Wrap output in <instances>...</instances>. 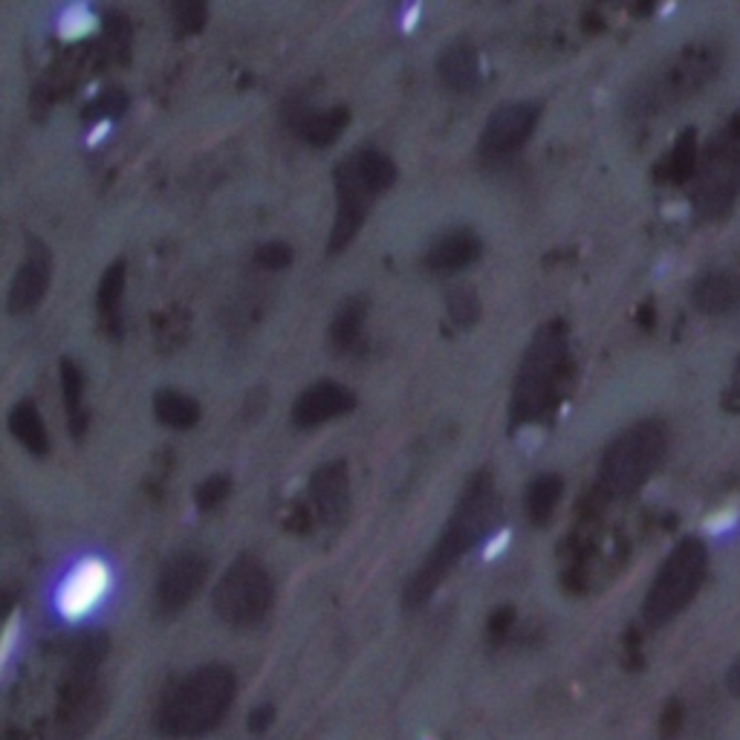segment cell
<instances>
[{
    "label": "cell",
    "mask_w": 740,
    "mask_h": 740,
    "mask_svg": "<svg viewBox=\"0 0 740 740\" xmlns=\"http://www.w3.org/2000/svg\"><path fill=\"white\" fill-rule=\"evenodd\" d=\"M365 315H367V301L365 298H347L339 313L333 315V324H330V342L336 344L339 351H351L353 344L360 342L362 328H365Z\"/></svg>",
    "instance_id": "cell-23"
},
{
    "label": "cell",
    "mask_w": 740,
    "mask_h": 740,
    "mask_svg": "<svg viewBox=\"0 0 740 740\" xmlns=\"http://www.w3.org/2000/svg\"><path fill=\"white\" fill-rule=\"evenodd\" d=\"M62 390H64V405H67V420L69 431L73 435H82L87 428V414H85V376L78 371V365L73 360L62 362Z\"/></svg>",
    "instance_id": "cell-24"
},
{
    "label": "cell",
    "mask_w": 740,
    "mask_h": 740,
    "mask_svg": "<svg viewBox=\"0 0 740 740\" xmlns=\"http://www.w3.org/2000/svg\"><path fill=\"white\" fill-rule=\"evenodd\" d=\"M153 414H157V420H160L162 426L185 431V428L197 426L200 405L197 399H191L189 394H183V390L165 388L157 390V397H153Z\"/></svg>",
    "instance_id": "cell-22"
},
{
    "label": "cell",
    "mask_w": 740,
    "mask_h": 740,
    "mask_svg": "<svg viewBox=\"0 0 740 740\" xmlns=\"http://www.w3.org/2000/svg\"><path fill=\"white\" fill-rule=\"evenodd\" d=\"M229 492H232L229 478H226V474H212V478H206V481L200 483L194 501H197L200 510L208 512L214 510V506H221L223 501L229 497Z\"/></svg>",
    "instance_id": "cell-29"
},
{
    "label": "cell",
    "mask_w": 740,
    "mask_h": 740,
    "mask_svg": "<svg viewBox=\"0 0 740 740\" xmlns=\"http://www.w3.org/2000/svg\"><path fill=\"white\" fill-rule=\"evenodd\" d=\"M561 492H565V481L558 474L547 472L529 481L524 510H527V518L533 521L535 527H544L553 518V512H556L558 501H561Z\"/></svg>",
    "instance_id": "cell-21"
},
{
    "label": "cell",
    "mask_w": 740,
    "mask_h": 740,
    "mask_svg": "<svg viewBox=\"0 0 740 740\" xmlns=\"http://www.w3.org/2000/svg\"><path fill=\"white\" fill-rule=\"evenodd\" d=\"M481 237L472 229H451L428 246L426 267L431 272H446V276L460 272V269L472 267L474 260L481 258Z\"/></svg>",
    "instance_id": "cell-16"
},
{
    "label": "cell",
    "mask_w": 740,
    "mask_h": 740,
    "mask_svg": "<svg viewBox=\"0 0 740 740\" xmlns=\"http://www.w3.org/2000/svg\"><path fill=\"white\" fill-rule=\"evenodd\" d=\"M310 501L324 527H339L351 510V469L344 460L321 463L310 478Z\"/></svg>",
    "instance_id": "cell-13"
},
{
    "label": "cell",
    "mask_w": 740,
    "mask_h": 740,
    "mask_svg": "<svg viewBox=\"0 0 740 740\" xmlns=\"http://www.w3.org/2000/svg\"><path fill=\"white\" fill-rule=\"evenodd\" d=\"M697 165H700V142H697V130L686 128L677 137L672 157H668V174L674 183H688L695 180Z\"/></svg>",
    "instance_id": "cell-26"
},
{
    "label": "cell",
    "mask_w": 740,
    "mask_h": 740,
    "mask_svg": "<svg viewBox=\"0 0 740 740\" xmlns=\"http://www.w3.org/2000/svg\"><path fill=\"white\" fill-rule=\"evenodd\" d=\"M122 292H125V260H116L114 267L107 269L105 278L99 283V292H96V307H99L101 319H105L107 328L119 330V307H122Z\"/></svg>",
    "instance_id": "cell-25"
},
{
    "label": "cell",
    "mask_w": 740,
    "mask_h": 740,
    "mask_svg": "<svg viewBox=\"0 0 740 740\" xmlns=\"http://www.w3.org/2000/svg\"><path fill=\"white\" fill-rule=\"evenodd\" d=\"M206 576L208 561L203 553L183 550L171 556L157 579V611L162 616H176L200 593Z\"/></svg>",
    "instance_id": "cell-12"
},
{
    "label": "cell",
    "mask_w": 740,
    "mask_h": 740,
    "mask_svg": "<svg viewBox=\"0 0 740 740\" xmlns=\"http://www.w3.org/2000/svg\"><path fill=\"white\" fill-rule=\"evenodd\" d=\"M706 567H709L706 544L700 538H683L654 576V585H651L645 608H642L645 622L659 628L686 611L697 590L703 588Z\"/></svg>",
    "instance_id": "cell-6"
},
{
    "label": "cell",
    "mask_w": 740,
    "mask_h": 740,
    "mask_svg": "<svg viewBox=\"0 0 740 740\" xmlns=\"http://www.w3.org/2000/svg\"><path fill=\"white\" fill-rule=\"evenodd\" d=\"M237 679L226 665H203L176 679L157 709V732L171 740H194L214 732L232 709Z\"/></svg>",
    "instance_id": "cell-2"
},
{
    "label": "cell",
    "mask_w": 740,
    "mask_h": 740,
    "mask_svg": "<svg viewBox=\"0 0 740 740\" xmlns=\"http://www.w3.org/2000/svg\"><path fill=\"white\" fill-rule=\"evenodd\" d=\"M497 518V495L492 486V474L478 472L472 481L465 483L463 495L458 501V510L443 527L440 538H437L435 550L428 553L426 565L420 572H414V579L408 581L405 590V604L408 608H420L426 599L435 593L443 579L451 572V567L458 565L465 553H472L478 544L483 541Z\"/></svg>",
    "instance_id": "cell-1"
},
{
    "label": "cell",
    "mask_w": 740,
    "mask_h": 740,
    "mask_svg": "<svg viewBox=\"0 0 740 740\" xmlns=\"http://www.w3.org/2000/svg\"><path fill=\"white\" fill-rule=\"evenodd\" d=\"M9 435L15 437L23 449L35 454V458H44L50 451V435H46L44 417H41L39 405L32 399H21V403L9 411Z\"/></svg>",
    "instance_id": "cell-20"
},
{
    "label": "cell",
    "mask_w": 740,
    "mask_h": 740,
    "mask_svg": "<svg viewBox=\"0 0 740 740\" xmlns=\"http://www.w3.org/2000/svg\"><path fill=\"white\" fill-rule=\"evenodd\" d=\"M292 128L307 146L324 148L333 146L342 130L351 122V110L347 107H328V110H310V107H298L290 116Z\"/></svg>",
    "instance_id": "cell-17"
},
{
    "label": "cell",
    "mask_w": 740,
    "mask_h": 740,
    "mask_svg": "<svg viewBox=\"0 0 740 740\" xmlns=\"http://www.w3.org/2000/svg\"><path fill=\"white\" fill-rule=\"evenodd\" d=\"M50 276H53V258H50V249L39 240H32L30 249H26V258L18 267L15 278H12V287H9L7 307L9 313H30L41 304L46 287H50Z\"/></svg>",
    "instance_id": "cell-15"
},
{
    "label": "cell",
    "mask_w": 740,
    "mask_h": 740,
    "mask_svg": "<svg viewBox=\"0 0 740 740\" xmlns=\"http://www.w3.org/2000/svg\"><path fill=\"white\" fill-rule=\"evenodd\" d=\"M740 194V114L709 139L700 153L691 203L700 221H718Z\"/></svg>",
    "instance_id": "cell-5"
},
{
    "label": "cell",
    "mask_w": 740,
    "mask_h": 740,
    "mask_svg": "<svg viewBox=\"0 0 740 740\" xmlns=\"http://www.w3.org/2000/svg\"><path fill=\"white\" fill-rule=\"evenodd\" d=\"M353 408H356V397L351 388L333 379H321L301 390V397L292 405V422L296 428H319L351 414Z\"/></svg>",
    "instance_id": "cell-14"
},
{
    "label": "cell",
    "mask_w": 740,
    "mask_h": 740,
    "mask_svg": "<svg viewBox=\"0 0 740 740\" xmlns=\"http://www.w3.org/2000/svg\"><path fill=\"white\" fill-rule=\"evenodd\" d=\"M668 449V428L659 420H640L613 440L599 463V486L613 497L640 492L659 469Z\"/></svg>",
    "instance_id": "cell-4"
},
{
    "label": "cell",
    "mask_w": 740,
    "mask_h": 740,
    "mask_svg": "<svg viewBox=\"0 0 740 740\" xmlns=\"http://www.w3.org/2000/svg\"><path fill=\"white\" fill-rule=\"evenodd\" d=\"M437 76L451 93H472L481 85V58L472 44L454 41L437 58Z\"/></svg>",
    "instance_id": "cell-18"
},
{
    "label": "cell",
    "mask_w": 740,
    "mask_h": 740,
    "mask_svg": "<svg viewBox=\"0 0 740 740\" xmlns=\"http://www.w3.org/2000/svg\"><path fill=\"white\" fill-rule=\"evenodd\" d=\"M174 23L176 32L180 35H191V32L203 30V23H206V7L197 3V0H185V3H176L174 9Z\"/></svg>",
    "instance_id": "cell-30"
},
{
    "label": "cell",
    "mask_w": 740,
    "mask_h": 740,
    "mask_svg": "<svg viewBox=\"0 0 740 740\" xmlns=\"http://www.w3.org/2000/svg\"><path fill=\"white\" fill-rule=\"evenodd\" d=\"M726 688H729L734 697H740V656L729 665V672H726Z\"/></svg>",
    "instance_id": "cell-32"
},
{
    "label": "cell",
    "mask_w": 740,
    "mask_h": 740,
    "mask_svg": "<svg viewBox=\"0 0 740 740\" xmlns=\"http://www.w3.org/2000/svg\"><path fill=\"white\" fill-rule=\"evenodd\" d=\"M446 307H449L451 321L458 328H472L474 321L481 319V298H478L472 287H454L446 296Z\"/></svg>",
    "instance_id": "cell-27"
},
{
    "label": "cell",
    "mask_w": 740,
    "mask_h": 740,
    "mask_svg": "<svg viewBox=\"0 0 740 740\" xmlns=\"http://www.w3.org/2000/svg\"><path fill=\"white\" fill-rule=\"evenodd\" d=\"M567 371V330L561 321H550L538 330V336L529 342L524 362L518 367V379L512 390V422L538 420L553 403H556L558 382Z\"/></svg>",
    "instance_id": "cell-3"
},
{
    "label": "cell",
    "mask_w": 740,
    "mask_h": 740,
    "mask_svg": "<svg viewBox=\"0 0 740 740\" xmlns=\"http://www.w3.org/2000/svg\"><path fill=\"white\" fill-rule=\"evenodd\" d=\"M723 408L729 414H740V360L738 365H734L732 382H729V388H726L723 394Z\"/></svg>",
    "instance_id": "cell-31"
},
{
    "label": "cell",
    "mask_w": 740,
    "mask_h": 740,
    "mask_svg": "<svg viewBox=\"0 0 740 740\" xmlns=\"http://www.w3.org/2000/svg\"><path fill=\"white\" fill-rule=\"evenodd\" d=\"M255 264L260 269H267V272H281L292 264V249L290 244H283V240H269V244H260L255 249Z\"/></svg>",
    "instance_id": "cell-28"
},
{
    "label": "cell",
    "mask_w": 740,
    "mask_h": 740,
    "mask_svg": "<svg viewBox=\"0 0 740 740\" xmlns=\"http://www.w3.org/2000/svg\"><path fill=\"white\" fill-rule=\"evenodd\" d=\"M276 585L255 556H240L214 585V613L232 628H255L272 611Z\"/></svg>",
    "instance_id": "cell-7"
},
{
    "label": "cell",
    "mask_w": 740,
    "mask_h": 740,
    "mask_svg": "<svg viewBox=\"0 0 740 740\" xmlns=\"http://www.w3.org/2000/svg\"><path fill=\"white\" fill-rule=\"evenodd\" d=\"M720 69V50L715 44H691L688 50L674 58L665 73L656 78V87L651 93V107L679 101L709 85L711 78L718 76Z\"/></svg>",
    "instance_id": "cell-10"
},
{
    "label": "cell",
    "mask_w": 740,
    "mask_h": 740,
    "mask_svg": "<svg viewBox=\"0 0 740 740\" xmlns=\"http://www.w3.org/2000/svg\"><path fill=\"white\" fill-rule=\"evenodd\" d=\"M114 590V570L105 558L87 556L69 567L55 588V613L64 622H82L105 604Z\"/></svg>",
    "instance_id": "cell-8"
},
{
    "label": "cell",
    "mask_w": 740,
    "mask_h": 740,
    "mask_svg": "<svg viewBox=\"0 0 740 740\" xmlns=\"http://www.w3.org/2000/svg\"><path fill=\"white\" fill-rule=\"evenodd\" d=\"M541 122V105L538 101H510L501 105L489 116L481 133V157L483 160L501 162L510 160L521 148L527 146L535 128Z\"/></svg>",
    "instance_id": "cell-9"
},
{
    "label": "cell",
    "mask_w": 740,
    "mask_h": 740,
    "mask_svg": "<svg viewBox=\"0 0 740 740\" xmlns=\"http://www.w3.org/2000/svg\"><path fill=\"white\" fill-rule=\"evenodd\" d=\"M374 200L376 194L367 189L360 171L353 169L351 157H344L336 165V221H333V232H330V253H342L344 246L351 244L356 232L362 229L367 208Z\"/></svg>",
    "instance_id": "cell-11"
},
{
    "label": "cell",
    "mask_w": 740,
    "mask_h": 740,
    "mask_svg": "<svg viewBox=\"0 0 740 740\" xmlns=\"http://www.w3.org/2000/svg\"><path fill=\"white\" fill-rule=\"evenodd\" d=\"M691 301L700 313H726L740 301V278L729 276V272H709L695 283Z\"/></svg>",
    "instance_id": "cell-19"
}]
</instances>
